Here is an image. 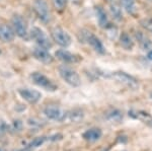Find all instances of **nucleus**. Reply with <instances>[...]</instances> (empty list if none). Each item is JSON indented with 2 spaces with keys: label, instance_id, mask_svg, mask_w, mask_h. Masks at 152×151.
<instances>
[{
  "label": "nucleus",
  "instance_id": "20e7f679",
  "mask_svg": "<svg viewBox=\"0 0 152 151\" xmlns=\"http://www.w3.org/2000/svg\"><path fill=\"white\" fill-rule=\"evenodd\" d=\"M34 10L36 15L42 23H49L52 19V14L49 8V5L46 0H35L34 2Z\"/></svg>",
  "mask_w": 152,
  "mask_h": 151
},
{
  "label": "nucleus",
  "instance_id": "f257e3e1",
  "mask_svg": "<svg viewBox=\"0 0 152 151\" xmlns=\"http://www.w3.org/2000/svg\"><path fill=\"white\" fill-rule=\"evenodd\" d=\"M29 39H31V40L37 44L38 47H41L43 49L50 50L53 46L52 41H51L50 38L47 36V34L42 30V28H38V26H34V28L29 31Z\"/></svg>",
  "mask_w": 152,
  "mask_h": 151
},
{
  "label": "nucleus",
  "instance_id": "f3484780",
  "mask_svg": "<svg viewBox=\"0 0 152 151\" xmlns=\"http://www.w3.org/2000/svg\"><path fill=\"white\" fill-rule=\"evenodd\" d=\"M120 45H121L125 50L131 51V50H133L135 43L129 34L122 33L121 36H120Z\"/></svg>",
  "mask_w": 152,
  "mask_h": 151
},
{
  "label": "nucleus",
  "instance_id": "4468645a",
  "mask_svg": "<svg viewBox=\"0 0 152 151\" xmlns=\"http://www.w3.org/2000/svg\"><path fill=\"white\" fill-rule=\"evenodd\" d=\"M94 10H95V15H96V19H97V23H99V26L102 28H107H107L111 26V23H110L109 16H107L105 10L99 5L95 6Z\"/></svg>",
  "mask_w": 152,
  "mask_h": 151
},
{
  "label": "nucleus",
  "instance_id": "1a4fd4ad",
  "mask_svg": "<svg viewBox=\"0 0 152 151\" xmlns=\"http://www.w3.org/2000/svg\"><path fill=\"white\" fill-rule=\"evenodd\" d=\"M83 39L84 41H86V43L90 47L92 48V50L94 51L95 53L99 55H104L105 54V48L102 44V41L97 38L96 36H94V34H91L90 31H86L83 36Z\"/></svg>",
  "mask_w": 152,
  "mask_h": 151
},
{
  "label": "nucleus",
  "instance_id": "9d476101",
  "mask_svg": "<svg viewBox=\"0 0 152 151\" xmlns=\"http://www.w3.org/2000/svg\"><path fill=\"white\" fill-rule=\"evenodd\" d=\"M18 93L26 101H28L31 104H36L40 101L42 98V93L36 89L31 88H19Z\"/></svg>",
  "mask_w": 152,
  "mask_h": 151
},
{
  "label": "nucleus",
  "instance_id": "dca6fc26",
  "mask_svg": "<svg viewBox=\"0 0 152 151\" xmlns=\"http://www.w3.org/2000/svg\"><path fill=\"white\" fill-rule=\"evenodd\" d=\"M102 132L100 129L91 128L85 131V132L83 133L82 137L86 141H89V142H95V141L99 140L100 138H102Z\"/></svg>",
  "mask_w": 152,
  "mask_h": 151
},
{
  "label": "nucleus",
  "instance_id": "0eeeda50",
  "mask_svg": "<svg viewBox=\"0 0 152 151\" xmlns=\"http://www.w3.org/2000/svg\"><path fill=\"white\" fill-rule=\"evenodd\" d=\"M111 77L114 80H116L117 82H119V83H121L123 85H126L127 87H129V88H131V89H137L139 87L138 80L126 72H123V71L114 72V73H112Z\"/></svg>",
  "mask_w": 152,
  "mask_h": 151
},
{
  "label": "nucleus",
  "instance_id": "412c9836",
  "mask_svg": "<svg viewBox=\"0 0 152 151\" xmlns=\"http://www.w3.org/2000/svg\"><path fill=\"white\" fill-rule=\"evenodd\" d=\"M68 0H52V5L57 12H63L67 7Z\"/></svg>",
  "mask_w": 152,
  "mask_h": 151
},
{
  "label": "nucleus",
  "instance_id": "5701e85b",
  "mask_svg": "<svg viewBox=\"0 0 152 151\" xmlns=\"http://www.w3.org/2000/svg\"><path fill=\"white\" fill-rule=\"evenodd\" d=\"M140 24H141L142 28H143L146 31L152 33V18H147L141 19V20H140Z\"/></svg>",
  "mask_w": 152,
  "mask_h": 151
},
{
  "label": "nucleus",
  "instance_id": "423d86ee",
  "mask_svg": "<svg viewBox=\"0 0 152 151\" xmlns=\"http://www.w3.org/2000/svg\"><path fill=\"white\" fill-rule=\"evenodd\" d=\"M51 36H52L53 41L57 45L63 48H67L71 45V36L69 34L67 33L65 30H63L60 26H55L51 31Z\"/></svg>",
  "mask_w": 152,
  "mask_h": 151
},
{
  "label": "nucleus",
  "instance_id": "39448f33",
  "mask_svg": "<svg viewBox=\"0 0 152 151\" xmlns=\"http://www.w3.org/2000/svg\"><path fill=\"white\" fill-rule=\"evenodd\" d=\"M31 79L33 80V82L35 83L37 86L41 87V88L45 89L47 91H56L57 90V85L51 80L49 77L46 75H44L41 72H34L31 74Z\"/></svg>",
  "mask_w": 152,
  "mask_h": 151
},
{
  "label": "nucleus",
  "instance_id": "f03ea898",
  "mask_svg": "<svg viewBox=\"0 0 152 151\" xmlns=\"http://www.w3.org/2000/svg\"><path fill=\"white\" fill-rule=\"evenodd\" d=\"M11 28H13L15 35L23 40L29 39V31L28 23L23 16L19 14H15L11 18Z\"/></svg>",
  "mask_w": 152,
  "mask_h": 151
},
{
  "label": "nucleus",
  "instance_id": "2eb2a0df",
  "mask_svg": "<svg viewBox=\"0 0 152 151\" xmlns=\"http://www.w3.org/2000/svg\"><path fill=\"white\" fill-rule=\"evenodd\" d=\"M136 36V40L138 42L139 46L141 47V49L143 51H150L152 49V42L150 41V39L145 34L142 33V31H136L135 34Z\"/></svg>",
  "mask_w": 152,
  "mask_h": 151
},
{
  "label": "nucleus",
  "instance_id": "cd10ccee",
  "mask_svg": "<svg viewBox=\"0 0 152 151\" xmlns=\"http://www.w3.org/2000/svg\"><path fill=\"white\" fill-rule=\"evenodd\" d=\"M107 1L109 2L110 4H111V3H114V2H116V0H107Z\"/></svg>",
  "mask_w": 152,
  "mask_h": 151
},
{
  "label": "nucleus",
  "instance_id": "7ed1b4c3",
  "mask_svg": "<svg viewBox=\"0 0 152 151\" xmlns=\"http://www.w3.org/2000/svg\"><path fill=\"white\" fill-rule=\"evenodd\" d=\"M58 71L61 78L64 80L67 84H69L70 86L77 87L81 84V80H80L79 75L72 68L66 66V65H62V66L58 68Z\"/></svg>",
  "mask_w": 152,
  "mask_h": 151
},
{
  "label": "nucleus",
  "instance_id": "393cba45",
  "mask_svg": "<svg viewBox=\"0 0 152 151\" xmlns=\"http://www.w3.org/2000/svg\"><path fill=\"white\" fill-rule=\"evenodd\" d=\"M21 126H23V124H21L20 121H14L13 123H12V126H11V129L14 131H19L21 129Z\"/></svg>",
  "mask_w": 152,
  "mask_h": 151
},
{
  "label": "nucleus",
  "instance_id": "ddd939ff",
  "mask_svg": "<svg viewBox=\"0 0 152 151\" xmlns=\"http://www.w3.org/2000/svg\"><path fill=\"white\" fill-rule=\"evenodd\" d=\"M15 38L13 28L8 24H0V41L3 43H10Z\"/></svg>",
  "mask_w": 152,
  "mask_h": 151
},
{
  "label": "nucleus",
  "instance_id": "7c9ffc66",
  "mask_svg": "<svg viewBox=\"0 0 152 151\" xmlns=\"http://www.w3.org/2000/svg\"><path fill=\"white\" fill-rule=\"evenodd\" d=\"M0 151H2V150H1V149H0Z\"/></svg>",
  "mask_w": 152,
  "mask_h": 151
},
{
  "label": "nucleus",
  "instance_id": "f8f14e48",
  "mask_svg": "<svg viewBox=\"0 0 152 151\" xmlns=\"http://www.w3.org/2000/svg\"><path fill=\"white\" fill-rule=\"evenodd\" d=\"M33 56L36 60L43 64H51L54 61V57L50 54L49 50L41 47H36L33 51Z\"/></svg>",
  "mask_w": 152,
  "mask_h": 151
},
{
  "label": "nucleus",
  "instance_id": "c756f323",
  "mask_svg": "<svg viewBox=\"0 0 152 151\" xmlns=\"http://www.w3.org/2000/svg\"><path fill=\"white\" fill-rule=\"evenodd\" d=\"M0 54H1V50H0Z\"/></svg>",
  "mask_w": 152,
  "mask_h": 151
},
{
  "label": "nucleus",
  "instance_id": "9b49d317",
  "mask_svg": "<svg viewBox=\"0 0 152 151\" xmlns=\"http://www.w3.org/2000/svg\"><path fill=\"white\" fill-rule=\"evenodd\" d=\"M55 56L60 61H62L63 63H65V64H74V63H77L82 60V58L80 55L71 53L67 50H62V49L56 51Z\"/></svg>",
  "mask_w": 152,
  "mask_h": 151
},
{
  "label": "nucleus",
  "instance_id": "b1692460",
  "mask_svg": "<svg viewBox=\"0 0 152 151\" xmlns=\"http://www.w3.org/2000/svg\"><path fill=\"white\" fill-rule=\"evenodd\" d=\"M46 140H47V138L44 137V136H42V137H37L35 138L33 141H31V143H29V147L31 148H37V147H40L41 145H43L44 143L46 142Z\"/></svg>",
  "mask_w": 152,
  "mask_h": 151
},
{
  "label": "nucleus",
  "instance_id": "6e6552de",
  "mask_svg": "<svg viewBox=\"0 0 152 151\" xmlns=\"http://www.w3.org/2000/svg\"><path fill=\"white\" fill-rule=\"evenodd\" d=\"M44 114L48 119L56 122H63L66 120L67 117V112L62 109L59 107L55 106H48L44 109Z\"/></svg>",
  "mask_w": 152,
  "mask_h": 151
},
{
  "label": "nucleus",
  "instance_id": "a878e982",
  "mask_svg": "<svg viewBox=\"0 0 152 151\" xmlns=\"http://www.w3.org/2000/svg\"><path fill=\"white\" fill-rule=\"evenodd\" d=\"M7 130H8V126H7L3 121H1L0 122V134H3L4 132H6Z\"/></svg>",
  "mask_w": 152,
  "mask_h": 151
},
{
  "label": "nucleus",
  "instance_id": "4be33fe9",
  "mask_svg": "<svg viewBox=\"0 0 152 151\" xmlns=\"http://www.w3.org/2000/svg\"><path fill=\"white\" fill-rule=\"evenodd\" d=\"M107 119L112 122L113 121L118 122V121H121L122 119H123V115H122V113L120 111H118V109H114V111H112L111 113L107 114Z\"/></svg>",
  "mask_w": 152,
  "mask_h": 151
},
{
  "label": "nucleus",
  "instance_id": "aec40b11",
  "mask_svg": "<svg viewBox=\"0 0 152 151\" xmlns=\"http://www.w3.org/2000/svg\"><path fill=\"white\" fill-rule=\"evenodd\" d=\"M66 119H69L71 122H79L83 119V112L80 109H74L71 111L70 113H67Z\"/></svg>",
  "mask_w": 152,
  "mask_h": 151
},
{
  "label": "nucleus",
  "instance_id": "bb28decb",
  "mask_svg": "<svg viewBox=\"0 0 152 151\" xmlns=\"http://www.w3.org/2000/svg\"><path fill=\"white\" fill-rule=\"evenodd\" d=\"M147 58L152 61V49L150 51H148V53H147Z\"/></svg>",
  "mask_w": 152,
  "mask_h": 151
},
{
  "label": "nucleus",
  "instance_id": "6ab92c4d",
  "mask_svg": "<svg viewBox=\"0 0 152 151\" xmlns=\"http://www.w3.org/2000/svg\"><path fill=\"white\" fill-rule=\"evenodd\" d=\"M121 4L123 8L129 14H134L136 12V3L135 0H121Z\"/></svg>",
  "mask_w": 152,
  "mask_h": 151
},
{
  "label": "nucleus",
  "instance_id": "a211bd4d",
  "mask_svg": "<svg viewBox=\"0 0 152 151\" xmlns=\"http://www.w3.org/2000/svg\"><path fill=\"white\" fill-rule=\"evenodd\" d=\"M110 11H111L113 18L116 19L117 21H121L123 19V12H122L121 7L119 6L117 2L110 4Z\"/></svg>",
  "mask_w": 152,
  "mask_h": 151
},
{
  "label": "nucleus",
  "instance_id": "c85d7f7f",
  "mask_svg": "<svg viewBox=\"0 0 152 151\" xmlns=\"http://www.w3.org/2000/svg\"><path fill=\"white\" fill-rule=\"evenodd\" d=\"M18 151H29L28 149H20V150H18Z\"/></svg>",
  "mask_w": 152,
  "mask_h": 151
}]
</instances>
